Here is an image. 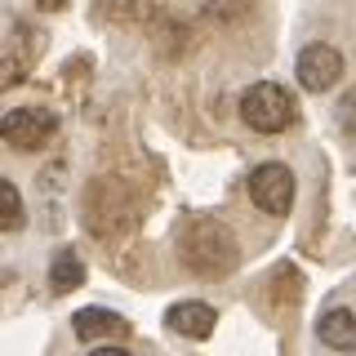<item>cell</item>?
Returning <instances> with one entry per match:
<instances>
[{"mask_svg":"<svg viewBox=\"0 0 356 356\" xmlns=\"http://www.w3.org/2000/svg\"><path fill=\"white\" fill-rule=\"evenodd\" d=\"M178 259H183L187 272L205 276V281H222V276L241 263V250H236V236H232L227 222H218L209 214H196L178 232Z\"/></svg>","mask_w":356,"mask_h":356,"instance_id":"1","label":"cell"},{"mask_svg":"<svg viewBox=\"0 0 356 356\" xmlns=\"http://www.w3.org/2000/svg\"><path fill=\"white\" fill-rule=\"evenodd\" d=\"M241 120L254 134H281L294 125V98L276 81H259L241 94Z\"/></svg>","mask_w":356,"mask_h":356,"instance_id":"2","label":"cell"},{"mask_svg":"<svg viewBox=\"0 0 356 356\" xmlns=\"http://www.w3.org/2000/svg\"><path fill=\"white\" fill-rule=\"evenodd\" d=\"M85 222L98 236H120V232H129V222H134L129 196L120 192L116 183H94L89 196H85Z\"/></svg>","mask_w":356,"mask_h":356,"instance_id":"3","label":"cell"},{"mask_svg":"<svg viewBox=\"0 0 356 356\" xmlns=\"http://www.w3.org/2000/svg\"><path fill=\"white\" fill-rule=\"evenodd\" d=\"M54 134H58V120H54V111H44V107H14V111H5V120H0V138H5L14 152H40Z\"/></svg>","mask_w":356,"mask_h":356,"instance_id":"4","label":"cell"},{"mask_svg":"<svg viewBox=\"0 0 356 356\" xmlns=\"http://www.w3.org/2000/svg\"><path fill=\"white\" fill-rule=\"evenodd\" d=\"M250 200L263 209V214H289V205H294V170L281 161H267L259 170L250 174Z\"/></svg>","mask_w":356,"mask_h":356,"instance_id":"5","label":"cell"},{"mask_svg":"<svg viewBox=\"0 0 356 356\" xmlns=\"http://www.w3.org/2000/svg\"><path fill=\"white\" fill-rule=\"evenodd\" d=\"M294 72H298V85H303V89L325 94V89H334V85H339V76H343V54L334 49V44L316 40V44H307V49L298 54Z\"/></svg>","mask_w":356,"mask_h":356,"instance_id":"6","label":"cell"},{"mask_svg":"<svg viewBox=\"0 0 356 356\" xmlns=\"http://www.w3.org/2000/svg\"><path fill=\"white\" fill-rule=\"evenodd\" d=\"M165 325L174 334H183V339H209L218 325V312L209 303H200V298H183V303H174L165 312Z\"/></svg>","mask_w":356,"mask_h":356,"instance_id":"7","label":"cell"},{"mask_svg":"<svg viewBox=\"0 0 356 356\" xmlns=\"http://www.w3.org/2000/svg\"><path fill=\"white\" fill-rule=\"evenodd\" d=\"M72 330H76L81 343H98V339H116V334H125L129 325L116 316V312H107V307H81L76 321H72Z\"/></svg>","mask_w":356,"mask_h":356,"instance_id":"8","label":"cell"},{"mask_svg":"<svg viewBox=\"0 0 356 356\" xmlns=\"http://www.w3.org/2000/svg\"><path fill=\"white\" fill-rule=\"evenodd\" d=\"M316 334L334 352H356V312H348V307L325 312V316L316 321Z\"/></svg>","mask_w":356,"mask_h":356,"instance_id":"9","label":"cell"},{"mask_svg":"<svg viewBox=\"0 0 356 356\" xmlns=\"http://www.w3.org/2000/svg\"><path fill=\"white\" fill-rule=\"evenodd\" d=\"M49 285H54V294H72L76 285H85V263L76 259V250H63L58 259H54V267H49Z\"/></svg>","mask_w":356,"mask_h":356,"instance_id":"10","label":"cell"},{"mask_svg":"<svg viewBox=\"0 0 356 356\" xmlns=\"http://www.w3.org/2000/svg\"><path fill=\"white\" fill-rule=\"evenodd\" d=\"M22 227V196L9 178H0V232H18Z\"/></svg>","mask_w":356,"mask_h":356,"instance_id":"11","label":"cell"},{"mask_svg":"<svg viewBox=\"0 0 356 356\" xmlns=\"http://www.w3.org/2000/svg\"><path fill=\"white\" fill-rule=\"evenodd\" d=\"M22 76H27V63H18V58H0V89L18 85Z\"/></svg>","mask_w":356,"mask_h":356,"instance_id":"12","label":"cell"},{"mask_svg":"<svg viewBox=\"0 0 356 356\" xmlns=\"http://www.w3.org/2000/svg\"><path fill=\"white\" fill-rule=\"evenodd\" d=\"M339 120L348 125V134H356V89H352L348 98H343V107H339Z\"/></svg>","mask_w":356,"mask_h":356,"instance_id":"13","label":"cell"},{"mask_svg":"<svg viewBox=\"0 0 356 356\" xmlns=\"http://www.w3.org/2000/svg\"><path fill=\"white\" fill-rule=\"evenodd\" d=\"M89 356H129V352H125V348H94Z\"/></svg>","mask_w":356,"mask_h":356,"instance_id":"14","label":"cell"},{"mask_svg":"<svg viewBox=\"0 0 356 356\" xmlns=\"http://www.w3.org/2000/svg\"><path fill=\"white\" fill-rule=\"evenodd\" d=\"M36 5H40V9H63L67 0H36Z\"/></svg>","mask_w":356,"mask_h":356,"instance_id":"15","label":"cell"}]
</instances>
